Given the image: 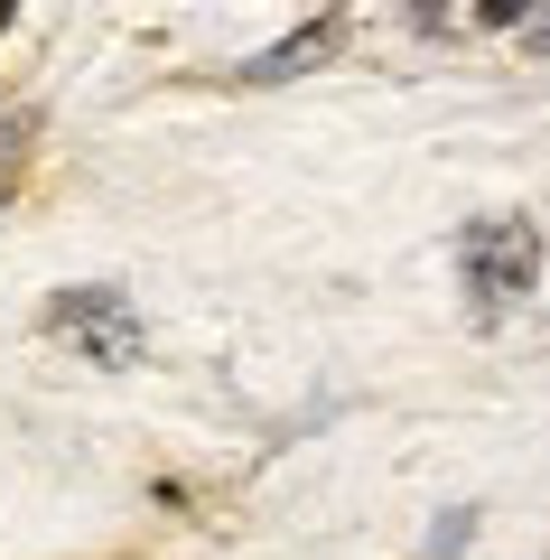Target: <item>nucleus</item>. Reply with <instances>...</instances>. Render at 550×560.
Here are the masks:
<instances>
[{
  "label": "nucleus",
  "mask_w": 550,
  "mask_h": 560,
  "mask_svg": "<svg viewBox=\"0 0 550 560\" xmlns=\"http://www.w3.org/2000/svg\"><path fill=\"white\" fill-rule=\"evenodd\" d=\"M47 318H57V337H84V346H94V355H131V308H121L113 300V290H75V300H57V308H47Z\"/></svg>",
  "instance_id": "nucleus-1"
},
{
  "label": "nucleus",
  "mask_w": 550,
  "mask_h": 560,
  "mask_svg": "<svg viewBox=\"0 0 550 560\" xmlns=\"http://www.w3.org/2000/svg\"><path fill=\"white\" fill-rule=\"evenodd\" d=\"M467 261H476L485 290H523V280H531V224H476Z\"/></svg>",
  "instance_id": "nucleus-2"
},
{
  "label": "nucleus",
  "mask_w": 550,
  "mask_h": 560,
  "mask_svg": "<svg viewBox=\"0 0 550 560\" xmlns=\"http://www.w3.org/2000/svg\"><path fill=\"white\" fill-rule=\"evenodd\" d=\"M336 47V28H308V38H290V47H271V57L253 66V75H299V66H317Z\"/></svg>",
  "instance_id": "nucleus-3"
},
{
  "label": "nucleus",
  "mask_w": 550,
  "mask_h": 560,
  "mask_svg": "<svg viewBox=\"0 0 550 560\" xmlns=\"http://www.w3.org/2000/svg\"><path fill=\"white\" fill-rule=\"evenodd\" d=\"M485 20H523V0H485Z\"/></svg>",
  "instance_id": "nucleus-4"
}]
</instances>
